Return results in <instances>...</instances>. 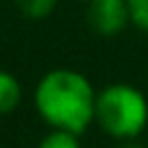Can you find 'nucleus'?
<instances>
[{
    "instance_id": "nucleus-1",
    "label": "nucleus",
    "mask_w": 148,
    "mask_h": 148,
    "mask_svg": "<svg viewBox=\"0 0 148 148\" xmlns=\"http://www.w3.org/2000/svg\"><path fill=\"white\" fill-rule=\"evenodd\" d=\"M95 97L90 81L74 69H51L35 86V109L51 130L86 132L95 123Z\"/></svg>"
},
{
    "instance_id": "nucleus-2",
    "label": "nucleus",
    "mask_w": 148,
    "mask_h": 148,
    "mask_svg": "<svg viewBox=\"0 0 148 148\" xmlns=\"http://www.w3.org/2000/svg\"><path fill=\"white\" fill-rule=\"evenodd\" d=\"M95 123L113 139H136L148 125V99L130 83H109L95 97Z\"/></svg>"
},
{
    "instance_id": "nucleus-3",
    "label": "nucleus",
    "mask_w": 148,
    "mask_h": 148,
    "mask_svg": "<svg viewBox=\"0 0 148 148\" xmlns=\"http://www.w3.org/2000/svg\"><path fill=\"white\" fill-rule=\"evenodd\" d=\"M86 5L88 25L102 37H116L130 25L127 0H88Z\"/></svg>"
},
{
    "instance_id": "nucleus-4",
    "label": "nucleus",
    "mask_w": 148,
    "mask_h": 148,
    "mask_svg": "<svg viewBox=\"0 0 148 148\" xmlns=\"http://www.w3.org/2000/svg\"><path fill=\"white\" fill-rule=\"evenodd\" d=\"M21 97H23V90H21L18 79L9 72L0 69V116L12 113L21 104Z\"/></svg>"
},
{
    "instance_id": "nucleus-5",
    "label": "nucleus",
    "mask_w": 148,
    "mask_h": 148,
    "mask_svg": "<svg viewBox=\"0 0 148 148\" xmlns=\"http://www.w3.org/2000/svg\"><path fill=\"white\" fill-rule=\"evenodd\" d=\"M60 0H16V7L28 18H46L53 14Z\"/></svg>"
},
{
    "instance_id": "nucleus-6",
    "label": "nucleus",
    "mask_w": 148,
    "mask_h": 148,
    "mask_svg": "<svg viewBox=\"0 0 148 148\" xmlns=\"http://www.w3.org/2000/svg\"><path fill=\"white\" fill-rule=\"evenodd\" d=\"M37 148H81L79 134L76 132H67V130H51Z\"/></svg>"
},
{
    "instance_id": "nucleus-7",
    "label": "nucleus",
    "mask_w": 148,
    "mask_h": 148,
    "mask_svg": "<svg viewBox=\"0 0 148 148\" xmlns=\"http://www.w3.org/2000/svg\"><path fill=\"white\" fill-rule=\"evenodd\" d=\"M127 9H130V23L148 32V0H127Z\"/></svg>"
},
{
    "instance_id": "nucleus-8",
    "label": "nucleus",
    "mask_w": 148,
    "mask_h": 148,
    "mask_svg": "<svg viewBox=\"0 0 148 148\" xmlns=\"http://www.w3.org/2000/svg\"><path fill=\"white\" fill-rule=\"evenodd\" d=\"M79 2H88V0H79Z\"/></svg>"
}]
</instances>
